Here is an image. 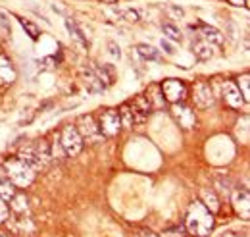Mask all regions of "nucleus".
I'll list each match as a JSON object with an SVG mask.
<instances>
[{
	"instance_id": "obj_1",
	"label": "nucleus",
	"mask_w": 250,
	"mask_h": 237,
	"mask_svg": "<svg viewBox=\"0 0 250 237\" xmlns=\"http://www.w3.org/2000/svg\"><path fill=\"white\" fill-rule=\"evenodd\" d=\"M214 228V216L202 203H192L187 212V230L196 237L208 236Z\"/></svg>"
},
{
	"instance_id": "obj_2",
	"label": "nucleus",
	"mask_w": 250,
	"mask_h": 237,
	"mask_svg": "<svg viewBox=\"0 0 250 237\" xmlns=\"http://www.w3.org/2000/svg\"><path fill=\"white\" fill-rule=\"evenodd\" d=\"M4 168H6L8 179L14 185H18V187H27L33 179H35V172H33L25 162H21L20 158H10L4 164Z\"/></svg>"
},
{
	"instance_id": "obj_3",
	"label": "nucleus",
	"mask_w": 250,
	"mask_h": 237,
	"mask_svg": "<svg viewBox=\"0 0 250 237\" xmlns=\"http://www.w3.org/2000/svg\"><path fill=\"white\" fill-rule=\"evenodd\" d=\"M62 148L67 156H77L83 148V139L73 125H65L62 129Z\"/></svg>"
},
{
	"instance_id": "obj_4",
	"label": "nucleus",
	"mask_w": 250,
	"mask_h": 237,
	"mask_svg": "<svg viewBox=\"0 0 250 237\" xmlns=\"http://www.w3.org/2000/svg\"><path fill=\"white\" fill-rule=\"evenodd\" d=\"M120 127H122V119H120L118 110H104L100 114V121H98L100 133L112 137V135H116L120 131Z\"/></svg>"
},
{
	"instance_id": "obj_5",
	"label": "nucleus",
	"mask_w": 250,
	"mask_h": 237,
	"mask_svg": "<svg viewBox=\"0 0 250 237\" xmlns=\"http://www.w3.org/2000/svg\"><path fill=\"white\" fill-rule=\"evenodd\" d=\"M162 95L166 100H169L171 104L173 102H181L187 95V87L179 81V79H166L162 83Z\"/></svg>"
},
{
	"instance_id": "obj_6",
	"label": "nucleus",
	"mask_w": 250,
	"mask_h": 237,
	"mask_svg": "<svg viewBox=\"0 0 250 237\" xmlns=\"http://www.w3.org/2000/svg\"><path fill=\"white\" fill-rule=\"evenodd\" d=\"M171 116L175 118V121H177L181 127H185V129L194 127V123H196L194 110L185 106V104H181V102H173V106H171Z\"/></svg>"
},
{
	"instance_id": "obj_7",
	"label": "nucleus",
	"mask_w": 250,
	"mask_h": 237,
	"mask_svg": "<svg viewBox=\"0 0 250 237\" xmlns=\"http://www.w3.org/2000/svg\"><path fill=\"white\" fill-rule=\"evenodd\" d=\"M192 98L198 108H210L214 104V93H212L210 83H204V81L196 83L192 89Z\"/></svg>"
},
{
	"instance_id": "obj_8",
	"label": "nucleus",
	"mask_w": 250,
	"mask_h": 237,
	"mask_svg": "<svg viewBox=\"0 0 250 237\" xmlns=\"http://www.w3.org/2000/svg\"><path fill=\"white\" fill-rule=\"evenodd\" d=\"M81 135V139H87V141H98L100 139V129L98 125L94 123V119L91 116H81L77 119V127H75Z\"/></svg>"
},
{
	"instance_id": "obj_9",
	"label": "nucleus",
	"mask_w": 250,
	"mask_h": 237,
	"mask_svg": "<svg viewBox=\"0 0 250 237\" xmlns=\"http://www.w3.org/2000/svg\"><path fill=\"white\" fill-rule=\"evenodd\" d=\"M223 98L233 108H241V104L245 102V98L241 96V89L231 81H225V85H223Z\"/></svg>"
},
{
	"instance_id": "obj_10",
	"label": "nucleus",
	"mask_w": 250,
	"mask_h": 237,
	"mask_svg": "<svg viewBox=\"0 0 250 237\" xmlns=\"http://www.w3.org/2000/svg\"><path fill=\"white\" fill-rule=\"evenodd\" d=\"M21 162H25L29 168H31L33 172L35 170H42L44 168V164H42V160L39 158V154L35 152V148L33 147H27V148H21L20 150V156H18Z\"/></svg>"
},
{
	"instance_id": "obj_11",
	"label": "nucleus",
	"mask_w": 250,
	"mask_h": 237,
	"mask_svg": "<svg viewBox=\"0 0 250 237\" xmlns=\"http://www.w3.org/2000/svg\"><path fill=\"white\" fill-rule=\"evenodd\" d=\"M16 79V71L6 56H0V85H10Z\"/></svg>"
},
{
	"instance_id": "obj_12",
	"label": "nucleus",
	"mask_w": 250,
	"mask_h": 237,
	"mask_svg": "<svg viewBox=\"0 0 250 237\" xmlns=\"http://www.w3.org/2000/svg\"><path fill=\"white\" fill-rule=\"evenodd\" d=\"M233 205L237 208L239 214H243L245 218H249V212H250V205H249V191L243 189V191H237L233 195Z\"/></svg>"
},
{
	"instance_id": "obj_13",
	"label": "nucleus",
	"mask_w": 250,
	"mask_h": 237,
	"mask_svg": "<svg viewBox=\"0 0 250 237\" xmlns=\"http://www.w3.org/2000/svg\"><path fill=\"white\" fill-rule=\"evenodd\" d=\"M94 73H96V77L102 81L104 87H108V85L114 83V66H112V64H98V66L94 68Z\"/></svg>"
},
{
	"instance_id": "obj_14",
	"label": "nucleus",
	"mask_w": 250,
	"mask_h": 237,
	"mask_svg": "<svg viewBox=\"0 0 250 237\" xmlns=\"http://www.w3.org/2000/svg\"><path fill=\"white\" fill-rule=\"evenodd\" d=\"M83 83H85V87L89 93H100V91H104V85H102V81L96 77V73H94L93 70H83Z\"/></svg>"
},
{
	"instance_id": "obj_15",
	"label": "nucleus",
	"mask_w": 250,
	"mask_h": 237,
	"mask_svg": "<svg viewBox=\"0 0 250 237\" xmlns=\"http://www.w3.org/2000/svg\"><path fill=\"white\" fill-rule=\"evenodd\" d=\"M200 33H202V37H204V41L208 45H216V47L223 45V33H219L216 27H210V25L200 24Z\"/></svg>"
},
{
	"instance_id": "obj_16",
	"label": "nucleus",
	"mask_w": 250,
	"mask_h": 237,
	"mask_svg": "<svg viewBox=\"0 0 250 237\" xmlns=\"http://www.w3.org/2000/svg\"><path fill=\"white\" fill-rule=\"evenodd\" d=\"M65 27L69 31V35L77 41V43H81L83 47H89V41H87V37L83 35V31L79 29V25L73 22V20H69V18H65Z\"/></svg>"
},
{
	"instance_id": "obj_17",
	"label": "nucleus",
	"mask_w": 250,
	"mask_h": 237,
	"mask_svg": "<svg viewBox=\"0 0 250 237\" xmlns=\"http://www.w3.org/2000/svg\"><path fill=\"white\" fill-rule=\"evenodd\" d=\"M200 197H202V205L208 208L210 212H218V208H219L218 197H216V193H214L212 189H202Z\"/></svg>"
},
{
	"instance_id": "obj_18",
	"label": "nucleus",
	"mask_w": 250,
	"mask_h": 237,
	"mask_svg": "<svg viewBox=\"0 0 250 237\" xmlns=\"http://www.w3.org/2000/svg\"><path fill=\"white\" fill-rule=\"evenodd\" d=\"M212 45H208L206 41H198V43H192V52L198 56L200 60H208L212 58Z\"/></svg>"
},
{
	"instance_id": "obj_19",
	"label": "nucleus",
	"mask_w": 250,
	"mask_h": 237,
	"mask_svg": "<svg viewBox=\"0 0 250 237\" xmlns=\"http://www.w3.org/2000/svg\"><path fill=\"white\" fill-rule=\"evenodd\" d=\"M137 52L141 54V58L148 60V62H158V60H160L158 50L156 48H152L150 45H139V47H137Z\"/></svg>"
},
{
	"instance_id": "obj_20",
	"label": "nucleus",
	"mask_w": 250,
	"mask_h": 237,
	"mask_svg": "<svg viewBox=\"0 0 250 237\" xmlns=\"http://www.w3.org/2000/svg\"><path fill=\"white\" fill-rule=\"evenodd\" d=\"M162 31H164V37L167 41H181V31L175 24H162Z\"/></svg>"
},
{
	"instance_id": "obj_21",
	"label": "nucleus",
	"mask_w": 250,
	"mask_h": 237,
	"mask_svg": "<svg viewBox=\"0 0 250 237\" xmlns=\"http://www.w3.org/2000/svg\"><path fill=\"white\" fill-rule=\"evenodd\" d=\"M118 114H120V119H122V125H125V127H133L135 125V116H133L129 104H124Z\"/></svg>"
},
{
	"instance_id": "obj_22",
	"label": "nucleus",
	"mask_w": 250,
	"mask_h": 237,
	"mask_svg": "<svg viewBox=\"0 0 250 237\" xmlns=\"http://www.w3.org/2000/svg\"><path fill=\"white\" fill-rule=\"evenodd\" d=\"M14 195H16L14 183H12L10 179H8V181H2V183H0V199H2V201H10Z\"/></svg>"
},
{
	"instance_id": "obj_23",
	"label": "nucleus",
	"mask_w": 250,
	"mask_h": 237,
	"mask_svg": "<svg viewBox=\"0 0 250 237\" xmlns=\"http://www.w3.org/2000/svg\"><path fill=\"white\" fill-rule=\"evenodd\" d=\"M10 203H12V208L16 210V212H23V210H27V197L25 195H14L12 199H10Z\"/></svg>"
},
{
	"instance_id": "obj_24",
	"label": "nucleus",
	"mask_w": 250,
	"mask_h": 237,
	"mask_svg": "<svg viewBox=\"0 0 250 237\" xmlns=\"http://www.w3.org/2000/svg\"><path fill=\"white\" fill-rule=\"evenodd\" d=\"M116 14L118 16H122V18H125L127 22H139V12L137 10H131V8H124V10H116Z\"/></svg>"
},
{
	"instance_id": "obj_25",
	"label": "nucleus",
	"mask_w": 250,
	"mask_h": 237,
	"mask_svg": "<svg viewBox=\"0 0 250 237\" xmlns=\"http://www.w3.org/2000/svg\"><path fill=\"white\" fill-rule=\"evenodd\" d=\"M20 22H21L23 29H27V35H29L31 39H37V37H39V29H37V25H35V24H31L29 20H23V18H20Z\"/></svg>"
},
{
	"instance_id": "obj_26",
	"label": "nucleus",
	"mask_w": 250,
	"mask_h": 237,
	"mask_svg": "<svg viewBox=\"0 0 250 237\" xmlns=\"http://www.w3.org/2000/svg\"><path fill=\"white\" fill-rule=\"evenodd\" d=\"M249 85H250L249 75H243V77L239 79V85H237V87H239V89H243L241 91V95H243V98H245V100H249V93H250Z\"/></svg>"
},
{
	"instance_id": "obj_27",
	"label": "nucleus",
	"mask_w": 250,
	"mask_h": 237,
	"mask_svg": "<svg viewBox=\"0 0 250 237\" xmlns=\"http://www.w3.org/2000/svg\"><path fill=\"white\" fill-rule=\"evenodd\" d=\"M0 27L6 31V33H12V25H10V18L6 12L0 10Z\"/></svg>"
},
{
	"instance_id": "obj_28",
	"label": "nucleus",
	"mask_w": 250,
	"mask_h": 237,
	"mask_svg": "<svg viewBox=\"0 0 250 237\" xmlns=\"http://www.w3.org/2000/svg\"><path fill=\"white\" fill-rule=\"evenodd\" d=\"M108 52L114 56L116 60H120L122 58V50H120V45L118 43H114V41H110L108 43Z\"/></svg>"
},
{
	"instance_id": "obj_29",
	"label": "nucleus",
	"mask_w": 250,
	"mask_h": 237,
	"mask_svg": "<svg viewBox=\"0 0 250 237\" xmlns=\"http://www.w3.org/2000/svg\"><path fill=\"white\" fill-rule=\"evenodd\" d=\"M160 47H162V50L166 52V54H173L175 52V48H173V45L167 41V39H162V43H160Z\"/></svg>"
},
{
	"instance_id": "obj_30",
	"label": "nucleus",
	"mask_w": 250,
	"mask_h": 237,
	"mask_svg": "<svg viewBox=\"0 0 250 237\" xmlns=\"http://www.w3.org/2000/svg\"><path fill=\"white\" fill-rule=\"evenodd\" d=\"M183 230L181 228H171V230H167V232H164V236L162 237H183Z\"/></svg>"
},
{
	"instance_id": "obj_31",
	"label": "nucleus",
	"mask_w": 250,
	"mask_h": 237,
	"mask_svg": "<svg viewBox=\"0 0 250 237\" xmlns=\"http://www.w3.org/2000/svg\"><path fill=\"white\" fill-rule=\"evenodd\" d=\"M8 218V207H6V201L0 199V224Z\"/></svg>"
},
{
	"instance_id": "obj_32",
	"label": "nucleus",
	"mask_w": 250,
	"mask_h": 237,
	"mask_svg": "<svg viewBox=\"0 0 250 237\" xmlns=\"http://www.w3.org/2000/svg\"><path fill=\"white\" fill-rule=\"evenodd\" d=\"M169 12H171V14H175L177 18H183V10H181L179 6H173V4H171V6H169Z\"/></svg>"
},
{
	"instance_id": "obj_33",
	"label": "nucleus",
	"mask_w": 250,
	"mask_h": 237,
	"mask_svg": "<svg viewBox=\"0 0 250 237\" xmlns=\"http://www.w3.org/2000/svg\"><path fill=\"white\" fill-rule=\"evenodd\" d=\"M2 181H8V174H6V168L0 164V183Z\"/></svg>"
},
{
	"instance_id": "obj_34",
	"label": "nucleus",
	"mask_w": 250,
	"mask_h": 237,
	"mask_svg": "<svg viewBox=\"0 0 250 237\" xmlns=\"http://www.w3.org/2000/svg\"><path fill=\"white\" fill-rule=\"evenodd\" d=\"M231 4H235V6H241V4H245V6H249V0H229Z\"/></svg>"
},
{
	"instance_id": "obj_35",
	"label": "nucleus",
	"mask_w": 250,
	"mask_h": 237,
	"mask_svg": "<svg viewBox=\"0 0 250 237\" xmlns=\"http://www.w3.org/2000/svg\"><path fill=\"white\" fill-rule=\"evenodd\" d=\"M141 237H156V236H154L150 230H143V232H141Z\"/></svg>"
},
{
	"instance_id": "obj_36",
	"label": "nucleus",
	"mask_w": 250,
	"mask_h": 237,
	"mask_svg": "<svg viewBox=\"0 0 250 237\" xmlns=\"http://www.w3.org/2000/svg\"><path fill=\"white\" fill-rule=\"evenodd\" d=\"M0 237H10L8 234H0Z\"/></svg>"
},
{
	"instance_id": "obj_37",
	"label": "nucleus",
	"mask_w": 250,
	"mask_h": 237,
	"mask_svg": "<svg viewBox=\"0 0 250 237\" xmlns=\"http://www.w3.org/2000/svg\"><path fill=\"white\" fill-rule=\"evenodd\" d=\"M102 2H116V0H102Z\"/></svg>"
}]
</instances>
